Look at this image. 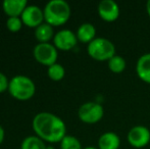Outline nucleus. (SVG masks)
<instances>
[{"label":"nucleus","instance_id":"f257e3e1","mask_svg":"<svg viewBox=\"0 0 150 149\" xmlns=\"http://www.w3.org/2000/svg\"><path fill=\"white\" fill-rule=\"evenodd\" d=\"M32 127L35 134L48 143H60L67 136V126L62 119L52 112H42L34 117Z\"/></svg>","mask_w":150,"mask_h":149},{"label":"nucleus","instance_id":"f03ea898","mask_svg":"<svg viewBox=\"0 0 150 149\" xmlns=\"http://www.w3.org/2000/svg\"><path fill=\"white\" fill-rule=\"evenodd\" d=\"M44 20L52 27L64 25L71 18V9L65 0H50L43 8Z\"/></svg>","mask_w":150,"mask_h":149},{"label":"nucleus","instance_id":"7ed1b4c3","mask_svg":"<svg viewBox=\"0 0 150 149\" xmlns=\"http://www.w3.org/2000/svg\"><path fill=\"white\" fill-rule=\"evenodd\" d=\"M8 92L14 99L27 101L35 95L36 85L31 78L24 75H16L9 80Z\"/></svg>","mask_w":150,"mask_h":149},{"label":"nucleus","instance_id":"20e7f679","mask_svg":"<svg viewBox=\"0 0 150 149\" xmlns=\"http://www.w3.org/2000/svg\"><path fill=\"white\" fill-rule=\"evenodd\" d=\"M87 52L92 59L97 61H108L117 54L115 45L109 39L96 37L87 46Z\"/></svg>","mask_w":150,"mask_h":149},{"label":"nucleus","instance_id":"39448f33","mask_svg":"<svg viewBox=\"0 0 150 149\" xmlns=\"http://www.w3.org/2000/svg\"><path fill=\"white\" fill-rule=\"evenodd\" d=\"M104 109L100 103L95 101H89L83 103L78 110V117L80 121L88 125L97 124L103 119Z\"/></svg>","mask_w":150,"mask_h":149},{"label":"nucleus","instance_id":"423d86ee","mask_svg":"<svg viewBox=\"0 0 150 149\" xmlns=\"http://www.w3.org/2000/svg\"><path fill=\"white\" fill-rule=\"evenodd\" d=\"M33 54L39 64L50 66L57 62L58 50L52 43H38L34 47Z\"/></svg>","mask_w":150,"mask_h":149},{"label":"nucleus","instance_id":"0eeeda50","mask_svg":"<svg viewBox=\"0 0 150 149\" xmlns=\"http://www.w3.org/2000/svg\"><path fill=\"white\" fill-rule=\"evenodd\" d=\"M127 140L132 147L136 149L146 147L150 143V130L145 126H135L128 132Z\"/></svg>","mask_w":150,"mask_h":149},{"label":"nucleus","instance_id":"6e6552de","mask_svg":"<svg viewBox=\"0 0 150 149\" xmlns=\"http://www.w3.org/2000/svg\"><path fill=\"white\" fill-rule=\"evenodd\" d=\"M78 38L75 32L69 29H63L55 33L53 38V44L57 50L69 51L74 49L78 43Z\"/></svg>","mask_w":150,"mask_h":149},{"label":"nucleus","instance_id":"1a4fd4ad","mask_svg":"<svg viewBox=\"0 0 150 149\" xmlns=\"http://www.w3.org/2000/svg\"><path fill=\"white\" fill-rule=\"evenodd\" d=\"M21 18H22L25 26L35 29L45 22L43 9L35 4H31V5L27 6L23 14L21 16Z\"/></svg>","mask_w":150,"mask_h":149},{"label":"nucleus","instance_id":"9d476101","mask_svg":"<svg viewBox=\"0 0 150 149\" xmlns=\"http://www.w3.org/2000/svg\"><path fill=\"white\" fill-rule=\"evenodd\" d=\"M98 16L101 20L106 23H112L119 18L120 10V6L113 0H102L99 2L97 7Z\"/></svg>","mask_w":150,"mask_h":149},{"label":"nucleus","instance_id":"9b49d317","mask_svg":"<svg viewBox=\"0 0 150 149\" xmlns=\"http://www.w3.org/2000/svg\"><path fill=\"white\" fill-rule=\"evenodd\" d=\"M28 5L27 0H4L2 2V9L4 13L7 14L8 18H13V16L21 18Z\"/></svg>","mask_w":150,"mask_h":149},{"label":"nucleus","instance_id":"f8f14e48","mask_svg":"<svg viewBox=\"0 0 150 149\" xmlns=\"http://www.w3.org/2000/svg\"><path fill=\"white\" fill-rule=\"evenodd\" d=\"M136 74L146 84H150V52L141 55L136 64Z\"/></svg>","mask_w":150,"mask_h":149},{"label":"nucleus","instance_id":"ddd939ff","mask_svg":"<svg viewBox=\"0 0 150 149\" xmlns=\"http://www.w3.org/2000/svg\"><path fill=\"white\" fill-rule=\"evenodd\" d=\"M120 146V138L115 132H105L98 138L97 147L99 149H119Z\"/></svg>","mask_w":150,"mask_h":149},{"label":"nucleus","instance_id":"4468645a","mask_svg":"<svg viewBox=\"0 0 150 149\" xmlns=\"http://www.w3.org/2000/svg\"><path fill=\"white\" fill-rule=\"evenodd\" d=\"M76 35L79 42L89 44L96 38V28L91 23H83L78 28Z\"/></svg>","mask_w":150,"mask_h":149},{"label":"nucleus","instance_id":"2eb2a0df","mask_svg":"<svg viewBox=\"0 0 150 149\" xmlns=\"http://www.w3.org/2000/svg\"><path fill=\"white\" fill-rule=\"evenodd\" d=\"M54 35L55 33H54L53 27L46 22L35 29V37L38 43H49L50 40H53Z\"/></svg>","mask_w":150,"mask_h":149},{"label":"nucleus","instance_id":"dca6fc26","mask_svg":"<svg viewBox=\"0 0 150 149\" xmlns=\"http://www.w3.org/2000/svg\"><path fill=\"white\" fill-rule=\"evenodd\" d=\"M47 146L45 141L37 135H31L26 137L21 144V149H46Z\"/></svg>","mask_w":150,"mask_h":149},{"label":"nucleus","instance_id":"f3484780","mask_svg":"<svg viewBox=\"0 0 150 149\" xmlns=\"http://www.w3.org/2000/svg\"><path fill=\"white\" fill-rule=\"evenodd\" d=\"M107 66H108L109 71L112 72L113 74H122L126 70L127 62L122 56L115 54L111 59H109L107 61Z\"/></svg>","mask_w":150,"mask_h":149},{"label":"nucleus","instance_id":"a211bd4d","mask_svg":"<svg viewBox=\"0 0 150 149\" xmlns=\"http://www.w3.org/2000/svg\"><path fill=\"white\" fill-rule=\"evenodd\" d=\"M47 75L52 81H60L64 78L65 76V70L63 68V66H61L60 64L56 62V64H52V66H48L47 68Z\"/></svg>","mask_w":150,"mask_h":149},{"label":"nucleus","instance_id":"6ab92c4d","mask_svg":"<svg viewBox=\"0 0 150 149\" xmlns=\"http://www.w3.org/2000/svg\"><path fill=\"white\" fill-rule=\"evenodd\" d=\"M59 144L60 149H84L80 140L73 135H67Z\"/></svg>","mask_w":150,"mask_h":149},{"label":"nucleus","instance_id":"aec40b11","mask_svg":"<svg viewBox=\"0 0 150 149\" xmlns=\"http://www.w3.org/2000/svg\"><path fill=\"white\" fill-rule=\"evenodd\" d=\"M23 25H24V23H23L22 18H20V16H13V18H8L7 20H6V27H7V29L10 31V32H18V31L22 29Z\"/></svg>","mask_w":150,"mask_h":149},{"label":"nucleus","instance_id":"412c9836","mask_svg":"<svg viewBox=\"0 0 150 149\" xmlns=\"http://www.w3.org/2000/svg\"><path fill=\"white\" fill-rule=\"evenodd\" d=\"M8 86H9V80L6 77L5 74L0 72V93H3L6 90H8Z\"/></svg>","mask_w":150,"mask_h":149},{"label":"nucleus","instance_id":"4be33fe9","mask_svg":"<svg viewBox=\"0 0 150 149\" xmlns=\"http://www.w3.org/2000/svg\"><path fill=\"white\" fill-rule=\"evenodd\" d=\"M4 138H5V131H4L3 127L0 125V144L4 141Z\"/></svg>","mask_w":150,"mask_h":149},{"label":"nucleus","instance_id":"5701e85b","mask_svg":"<svg viewBox=\"0 0 150 149\" xmlns=\"http://www.w3.org/2000/svg\"><path fill=\"white\" fill-rule=\"evenodd\" d=\"M146 11H147V14H148L149 18H150V0H148L146 3Z\"/></svg>","mask_w":150,"mask_h":149},{"label":"nucleus","instance_id":"b1692460","mask_svg":"<svg viewBox=\"0 0 150 149\" xmlns=\"http://www.w3.org/2000/svg\"><path fill=\"white\" fill-rule=\"evenodd\" d=\"M84 149H99V148L95 147V146H87V147H85Z\"/></svg>","mask_w":150,"mask_h":149},{"label":"nucleus","instance_id":"393cba45","mask_svg":"<svg viewBox=\"0 0 150 149\" xmlns=\"http://www.w3.org/2000/svg\"><path fill=\"white\" fill-rule=\"evenodd\" d=\"M46 149H55V148H54L53 146H47V148Z\"/></svg>","mask_w":150,"mask_h":149}]
</instances>
